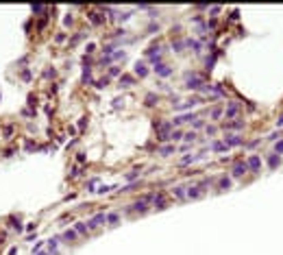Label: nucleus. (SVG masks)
I'll return each instance as SVG.
<instances>
[{"label":"nucleus","instance_id":"nucleus-1","mask_svg":"<svg viewBox=\"0 0 283 255\" xmlns=\"http://www.w3.org/2000/svg\"><path fill=\"white\" fill-rule=\"evenodd\" d=\"M203 85H205V81H203L198 74H187V76H185V87L198 89V87H203Z\"/></svg>","mask_w":283,"mask_h":255},{"label":"nucleus","instance_id":"nucleus-2","mask_svg":"<svg viewBox=\"0 0 283 255\" xmlns=\"http://www.w3.org/2000/svg\"><path fill=\"white\" fill-rule=\"evenodd\" d=\"M148 201H150V196H144V198H140L137 203H133V209H135V211H140V214H144V211H146V207H148Z\"/></svg>","mask_w":283,"mask_h":255},{"label":"nucleus","instance_id":"nucleus-3","mask_svg":"<svg viewBox=\"0 0 283 255\" xmlns=\"http://www.w3.org/2000/svg\"><path fill=\"white\" fill-rule=\"evenodd\" d=\"M105 222V214H98V216H94L89 222H87V229H96L98 225H102Z\"/></svg>","mask_w":283,"mask_h":255},{"label":"nucleus","instance_id":"nucleus-4","mask_svg":"<svg viewBox=\"0 0 283 255\" xmlns=\"http://www.w3.org/2000/svg\"><path fill=\"white\" fill-rule=\"evenodd\" d=\"M155 72H157L159 76H170V72H172V70L168 68L166 63H157V65H155Z\"/></svg>","mask_w":283,"mask_h":255},{"label":"nucleus","instance_id":"nucleus-5","mask_svg":"<svg viewBox=\"0 0 283 255\" xmlns=\"http://www.w3.org/2000/svg\"><path fill=\"white\" fill-rule=\"evenodd\" d=\"M185 194L190 196V198H198L200 194H203V190H200L198 185H192V187H187V192H185Z\"/></svg>","mask_w":283,"mask_h":255},{"label":"nucleus","instance_id":"nucleus-6","mask_svg":"<svg viewBox=\"0 0 283 255\" xmlns=\"http://www.w3.org/2000/svg\"><path fill=\"white\" fill-rule=\"evenodd\" d=\"M246 170H248V166H246V164H235V166H233V174H235V177H242V174H244Z\"/></svg>","mask_w":283,"mask_h":255},{"label":"nucleus","instance_id":"nucleus-7","mask_svg":"<svg viewBox=\"0 0 283 255\" xmlns=\"http://www.w3.org/2000/svg\"><path fill=\"white\" fill-rule=\"evenodd\" d=\"M155 207L157 209H166V196L164 194H157L155 196Z\"/></svg>","mask_w":283,"mask_h":255},{"label":"nucleus","instance_id":"nucleus-8","mask_svg":"<svg viewBox=\"0 0 283 255\" xmlns=\"http://www.w3.org/2000/svg\"><path fill=\"white\" fill-rule=\"evenodd\" d=\"M237 144H242V140H240L237 135H229V138H224V146H237Z\"/></svg>","mask_w":283,"mask_h":255},{"label":"nucleus","instance_id":"nucleus-9","mask_svg":"<svg viewBox=\"0 0 283 255\" xmlns=\"http://www.w3.org/2000/svg\"><path fill=\"white\" fill-rule=\"evenodd\" d=\"M61 238L65 240V242H74V240H76V231H74V229H68V231H63Z\"/></svg>","mask_w":283,"mask_h":255},{"label":"nucleus","instance_id":"nucleus-10","mask_svg":"<svg viewBox=\"0 0 283 255\" xmlns=\"http://www.w3.org/2000/svg\"><path fill=\"white\" fill-rule=\"evenodd\" d=\"M246 166H248V168H253V170H257V168L261 166V162H259V157H257V155H253V157L248 159V164H246Z\"/></svg>","mask_w":283,"mask_h":255},{"label":"nucleus","instance_id":"nucleus-11","mask_svg":"<svg viewBox=\"0 0 283 255\" xmlns=\"http://www.w3.org/2000/svg\"><path fill=\"white\" fill-rule=\"evenodd\" d=\"M135 74H137V76H146V74H148V70H146L144 63H140V61L135 63Z\"/></svg>","mask_w":283,"mask_h":255},{"label":"nucleus","instance_id":"nucleus-12","mask_svg":"<svg viewBox=\"0 0 283 255\" xmlns=\"http://www.w3.org/2000/svg\"><path fill=\"white\" fill-rule=\"evenodd\" d=\"M237 111H240V105L237 103H231V105L226 107V116H235Z\"/></svg>","mask_w":283,"mask_h":255},{"label":"nucleus","instance_id":"nucleus-13","mask_svg":"<svg viewBox=\"0 0 283 255\" xmlns=\"http://www.w3.org/2000/svg\"><path fill=\"white\" fill-rule=\"evenodd\" d=\"M9 222H11V227H13L16 231H22V229H24V227H22V222H20L16 216H11V218H9Z\"/></svg>","mask_w":283,"mask_h":255},{"label":"nucleus","instance_id":"nucleus-14","mask_svg":"<svg viewBox=\"0 0 283 255\" xmlns=\"http://www.w3.org/2000/svg\"><path fill=\"white\" fill-rule=\"evenodd\" d=\"M74 231H76V233H81V236H87V231H89V229H87V225H85V222H76V229H74Z\"/></svg>","mask_w":283,"mask_h":255},{"label":"nucleus","instance_id":"nucleus-15","mask_svg":"<svg viewBox=\"0 0 283 255\" xmlns=\"http://www.w3.org/2000/svg\"><path fill=\"white\" fill-rule=\"evenodd\" d=\"M211 148H213L216 153H222V151H226V146H224V142H213Z\"/></svg>","mask_w":283,"mask_h":255},{"label":"nucleus","instance_id":"nucleus-16","mask_svg":"<svg viewBox=\"0 0 283 255\" xmlns=\"http://www.w3.org/2000/svg\"><path fill=\"white\" fill-rule=\"evenodd\" d=\"M57 246H59V238H50V240H48V249H50V253L55 251Z\"/></svg>","mask_w":283,"mask_h":255},{"label":"nucleus","instance_id":"nucleus-17","mask_svg":"<svg viewBox=\"0 0 283 255\" xmlns=\"http://www.w3.org/2000/svg\"><path fill=\"white\" fill-rule=\"evenodd\" d=\"M133 81H135V79H133L131 74H122V79H120V83H124V85H133Z\"/></svg>","mask_w":283,"mask_h":255},{"label":"nucleus","instance_id":"nucleus-18","mask_svg":"<svg viewBox=\"0 0 283 255\" xmlns=\"http://www.w3.org/2000/svg\"><path fill=\"white\" fill-rule=\"evenodd\" d=\"M172 192H174V196H177V198H183V196H185V187H181V185H177V187H174V190H172Z\"/></svg>","mask_w":283,"mask_h":255},{"label":"nucleus","instance_id":"nucleus-19","mask_svg":"<svg viewBox=\"0 0 283 255\" xmlns=\"http://www.w3.org/2000/svg\"><path fill=\"white\" fill-rule=\"evenodd\" d=\"M105 222L116 225V222H118V214H107V216H105Z\"/></svg>","mask_w":283,"mask_h":255},{"label":"nucleus","instance_id":"nucleus-20","mask_svg":"<svg viewBox=\"0 0 283 255\" xmlns=\"http://www.w3.org/2000/svg\"><path fill=\"white\" fill-rule=\"evenodd\" d=\"M31 11L39 16V13H46V7H44V5H33V7H31Z\"/></svg>","mask_w":283,"mask_h":255},{"label":"nucleus","instance_id":"nucleus-21","mask_svg":"<svg viewBox=\"0 0 283 255\" xmlns=\"http://www.w3.org/2000/svg\"><path fill=\"white\" fill-rule=\"evenodd\" d=\"M196 159H198L196 155H187V157H183V159H181V164H183V166H187V164H192V162H196Z\"/></svg>","mask_w":283,"mask_h":255},{"label":"nucleus","instance_id":"nucleus-22","mask_svg":"<svg viewBox=\"0 0 283 255\" xmlns=\"http://www.w3.org/2000/svg\"><path fill=\"white\" fill-rule=\"evenodd\" d=\"M146 105H148V107L157 105V96H155V94H148V96H146Z\"/></svg>","mask_w":283,"mask_h":255},{"label":"nucleus","instance_id":"nucleus-23","mask_svg":"<svg viewBox=\"0 0 283 255\" xmlns=\"http://www.w3.org/2000/svg\"><path fill=\"white\" fill-rule=\"evenodd\" d=\"M218 187H220V190H229V187H231V181H229V179H220Z\"/></svg>","mask_w":283,"mask_h":255},{"label":"nucleus","instance_id":"nucleus-24","mask_svg":"<svg viewBox=\"0 0 283 255\" xmlns=\"http://www.w3.org/2000/svg\"><path fill=\"white\" fill-rule=\"evenodd\" d=\"M172 48L177 50V52H181V50L185 48V42H181V39H179V42H172Z\"/></svg>","mask_w":283,"mask_h":255},{"label":"nucleus","instance_id":"nucleus-25","mask_svg":"<svg viewBox=\"0 0 283 255\" xmlns=\"http://www.w3.org/2000/svg\"><path fill=\"white\" fill-rule=\"evenodd\" d=\"M220 116H222V109H220V107H213V109H211V118H213V120H218Z\"/></svg>","mask_w":283,"mask_h":255},{"label":"nucleus","instance_id":"nucleus-26","mask_svg":"<svg viewBox=\"0 0 283 255\" xmlns=\"http://www.w3.org/2000/svg\"><path fill=\"white\" fill-rule=\"evenodd\" d=\"M279 164V157L277 155H270V157H268V166H270V168H274Z\"/></svg>","mask_w":283,"mask_h":255},{"label":"nucleus","instance_id":"nucleus-27","mask_svg":"<svg viewBox=\"0 0 283 255\" xmlns=\"http://www.w3.org/2000/svg\"><path fill=\"white\" fill-rule=\"evenodd\" d=\"M224 127H226V129H242V127H244V122H226Z\"/></svg>","mask_w":283,"mask_h":255},{"label":"nucleus","instance_id":"nucleus-28","mask_svg":"<svg viewBox=\"0 0 283 255\" xmlns=\"http://www.w3.org/2000/svg\"><path fill=\"white\" fill-rule=\"evenodd\" d=\"M89 20L94 24H102V18H98V13H89Z\"/></svg>","mask_w":283,"mask_h":255},{"label":"nucleus","instance_id":"nucleus-29","mask_svg":"<svg viewBox=\"0 0 283 255\" xmlns=\"http://www.w3.org/2000/svg\"><path fill=\"white\" fill-rule=\"evenodd\" d=\"M159 153H161V155H172V153H174V146H164Z\"/></svg>","mask_w":283,"mask_h":255},{"label":"nucleus","instance_id":"nucleus-30","mask_svg":"<svg viewBox=\"0 0 283 255\" xmlns=\"http://www.w3.org/2000/svg\"><path fill=\"white\" fill-rule=\"evenodd\" d=\"M55 74H57V70H55V68H48V70L44 72V76H46V79H55Z\"/></svg>","mask_w":283,"mask_h":255},{"label":"nucleus","instance_id":"nucleus-31","mask_svg":"<svg viewBox=\"0 0 283 255\" xmlns=\"http://www.w3.org/2000/svg\"><path fill=\"white\" fill-rule=\"evenodd\" d=\"M181 138H183V133H181V131H172L168 140H181Z\"/></svg>","mask_w":283,"mask_h":255},{"label":"nucleus","instance_id":"nucleus-32","mask_svg":"<svg viewBox=\"0 0 283 255\" xmlns=\"http://www.w3.org/2000/svg\"><path fill=\"white\" fill-rule=\"evenodd\" d=\"M194 138H196V133H194V131H190V133H185V138H183V140H185V142H192Z\"/></svg>","mask_w":283,"mask_h":255},{"label":"nucleus","instance_id":"nucleus-33","mask_svg":"<svg viewBox=\"0 0 283 255\" xmlns=\"http://www.w3.org/2000/svg\"><path fill=\"white\" fill-rule=\"evenodd\" d=\"M42 246H44V242H37V244L33 246V255H35V253H39V251H42Z\"/></svg>","mask_w":283,"mask_h":255},{"label":"nucleus","instance_id":"nucleus-34","mask_svg":"<svg viewBox=\"0 0 283 255\" xmlns=\"http://www.w3.org/2000/svg\"><path fill=\"white\" fill-rule=\"evenodd\" d=\"M89 79H91V74H89V68H85V70H83V81H89Z\"/></svg>","mask_w":283,"mask_h":255},{"label":"nucleus","instance_id":"nucleus-35","mask_svg":"<svg viewBox=\"0 0 283 255\" xmlns=\"http://www.w3.org/2000/svg\"><path fill=\"white\" fill-rule=\"evenodd\" d=\"M11 133H13V127H11V124H7V127H5V135L9 138V135H11Z\"/></svg>","mask_w":283,"mask_h":255},{"label":"nucleus","instance_id":"nucleus-36","mask_svg":"<svg viewBox=\"0 0 283 255\" xmlns=\"http://www.w3.org/2000/svg\"><path fill=\"white\" fill-rule=\"evenodd\" d=\"M135 177H137V170H133V172H129V174H126V179H129V181H133Z\"/></svg>","mask_w":283,"mask_h":255},{"label":"nucleus","instance_id":"nucleus-37","mask_svg":"<svg viewBox=\"0 0 283 255\" xmlns=\"http://www.w3.org/2000/svg\"><path fill=\"white\" fill-rule=\"evenodd\" d=\"M35 148H37V146L33 142H26V151H35Z\"/></svg>","mask_w":283,"mask_h":255},{"label":"nucleus","instance_id":"nucleus-38","mask_svg":"<svg viewBox=\"0 0 283 255\" xmlns=\"http://www.w3.org/2000/svg\"><path fill=\"white\" fill-rule=\"evenodd\" d=\"M109 190H113V187H111V185H102V187H100V190H98V192H102V194H105V192H109Z\"/></svg>","mask_w":283,"mask_h":255},{"label":"nucleus","instance_id":"nucleus-39","mask_svg":"<svg viewBox=\"0 0 283 255\" xmlns=\"http://www.w3.org/2000/svg\"><path fill=\"white\" fill-rule=\"evenodd\" d=\"M76 162H78V164H83V162H85V155H83V153H78V157H76Z\"/></svg>","mask_w":283,"mask_h":255},{"label":"nucleus","instance_id":"nucleus-40","mask_svg":"<svg viewBox=\"0 0 283 255\" xmlns=\"http://www.w3.org/2000/svg\"><path fill=\"white\" fill-rule=\"evenodd\" d=\"M203 127V120H194V129H200Z\"/></svg>","mask_w":283,"mask_h":255},{"label":"nucleus","instance_id":"nucleus-41","mask_svg":"<svg viewBox=\"0 0 283 255\" xmlns=\"http://www.w3.org/2000/svg\"><path fill=\"white\" fill-rule=\"evenodd\" d=\"M105 85H107V79H102V81H98V83H96V87H105Z\"/></svg>","mask_w":283,"mask_h":255},{"label":"nucleus","instance_id":"nucleus-42","mask_svg":"<svg viewBox=\"0 0 283 255\" xmlns=\"http://www.w3.org/2000/svg\"><path fill=\"white\" fill-rule=\"evenodd\" d=\"M277 151H279V153H283V142H279V144H277Z\"/></svg>","mask_w":283,"mask_h":255},{"label":"nucleus","instance_id":"nucleus-43","mask_svg":"<svg viewBox=\"0 0 283 255\" xmlns=\"http://www.w3.org/2000/svg\"><path fill=\"white\" fill-rule=\"evenodd\" d=\"M277 124H279V127H283V116H281V118L277 120Z\"/></svg>","mask_w":283,"mask_h":255},{"label":"nucleus","instance_id":"nucleus-44","mask_svg":"<svg viewBox=\"0 0 283 255\" xmlns=\"http://www.w3.org/2000/svg\"><path fill=\"white\" fill-rule=\"evenodd\" d=\"M35 255H50V253H42V251H39V253H35Z\"/></svg>","mask_w":283,"mask_h":255}]
</instances>
